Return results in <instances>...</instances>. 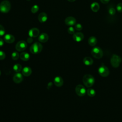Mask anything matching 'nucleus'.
Segmentation results:
<instances>
[{
	"mask_svg": "<svg viewBox=\"0 0 122 122\" xmlns=\"http://www.w3.org/2000/svg\"><path fill=\"white\" fill-rule=\"evenodd\" d=\"M39 10V7L37 5H33L31 9V11L33 13H36Z\"/></svg>",
	"mask_w": 122,
	"mask_h": 122,
	"instance_id": "393cba45",
	"label": "nucleus"
},
{
	"mask_svg": "<svg viewBox=\"0 0 122 122\" xmlns=\"http://www.w3.org/2000/svg\"><path fill=\"white\" fill-rule=\"evenodd\" d=\"M98 72L103 77H107L110 73L109 69L104 65H102L98 68Z\"/></svg>",
	"mask_w": 122,
	"mask_h": 122,
	"instance_id": "423d86ee",
	"label": "nucleus"
},
{
	"mask_svg": "<svg viewBox=\"0 0 122 122\" xmlns=\"http://www.w3.org/2000/svg\"><path fill=\"white\" fill-rule=\"evenodd\" d=\"M67 32L70 34H73L75 33V28L72 26H70L68 28Z\"/></svg>",
	"mask_w": 122,
	"mask_h": 122,
	"instance_id": "bb28decb",
	"label": "nucleus"
},
{
	"mask_svg": "<svg viewBox=\"0 0 122 122\" xmlns=\"http://www.w3.org/2000/svg\"><path fill=\"white\" fill-rule=\"evenodd\" d=\"M5 33V30L3 26L0 24V37L3 36Z\"/></svg>",
	"mask_w": 122,
	"mask_h": 122,
	"instance_id": "c85d7f7f",
	"label": "nucleus"
},
{
	"mask_svg": "<svg viewBox=\"0 0 122 122\" xmlns=\"http://www.w3.org/2000/svg\"><path fill=\"white\" fill-rule=\"evenodd\" d=\"M28 0V1H30V0Z\"/></svg>",
	"mask_w": 122,
	"mask_h": 122,
	"instance_id": "e433bc0d",
	"label": "nucleus"
},
{
	"mask_svg": "<svg viewBox=\"0 0 122 122\" xmlns=\"http://www.w3.org/2000/svg\"><path fill=\"white\" fill-rule=\"evenodd\" d=\"M4 40L8 43H12L15 41V37L10 34H6L4 35Z\"/></svg>",
	"mask_w": 122,
	"mask_h": 122,
	"instance_id": "ddd939ff",
	"label": "nucleus"
},
{
	"mask_svg": "<svg viewBox=\"0 0 122 122\" xmlns=\"http://www.w3.org/2000/svg\"><path fill=\"white\" fill-rule=\"evenodd\" d=\"M91 9L94 12H97L100 9V5L98 2H94L91 5Z\"/></svg>",
	"mask_w": 122,
	"mask_h": 122,
	"instance_id": "aec40b11",
	"label": "nucleus"
},
{
	"mask_svg": "<svg viewBox=\"0 0 122 122\" xmlns=\"http://www.w3.org/2000/svg\"><path fill=\"white\" fill-rule=\"evenodd\" d=\"M4 45V41L2 39L0 38V47H2Z\"/></svg>",
	"mask_w": 122,
	"mask_h": 122,
	"instance_id": "473e14b6",
	"label": "nucleus"
},
{
	"mask_svg": "<svg viewBox=\"0 0 122 122\" xmlns=\"http://www.w3.org/2000/svg\"><path fill=\"white\" fill-rule=\"evenodd\" d=\"M28 34L30 37L35 38L40 34V30L37 28H32L28 32Z\"/></svg>",
	"mask_w": 122,
	"mask_h": 122,
	"instance_id": "1a4fd4ad",
	"label": "nucleus"
},
{
	"mask_svg": "<svg viewBox=\"0 0 122 122\" xmlns=\"http://www.w3.org/2000/svg\"><path fill=\"white\" fill-rule=\"evenodd\" d=\"M32 41H33V40H32V39L31 37H30V38H28L27 39V42H28V43H31V42H32Z\"/></svg>",
	"mask_w": 122,
	"mask_h": 122,
	"instance_id": "72a5a7b5",
	"label": "nucleus"
},
{
	"mask_svg": "<svg viewBox=\"0 0 122 122\" xmlns=\"http://www.w3.org/2000/svg\"><path fill=\"white\" fill-rule=\"evenodd\" d=\"M91 54L94 58L99 59L102 57L103 51L100 47H95L92 49L91 51Z\"/></svg>",
	"mask_w": 122,
	"mask_h": 122,
	"instance_id": "39448f33",
	"label": "nucleus"
},
{
	"mask_svg": "<svg viewBox=\"0 0 122 122\" xmlns=\"http://www.w3.org/2000/svg\"><path fill=\"white\" fill-rule=\"evenodd\" d=\"M48 39H49V36L46 33H41L38 37L39 41L43 43L47 42L48 41Z\"/></svg>",
	"mask_w": 122,
	"mask_h": 122,
	"instance_id": "dca6fc26",
	"label": "nucleus"
},
{
	"mask_svg": "<svg viewBox=\"0 0 122 122\" xmlns=\"http://www.w3.org/2000/svg\"><path fill=\"white\" fill-rule=\"evenodd\" d=\"M83 63L87 66L91 65L93 63V60L90 57H86L83 60Z\"/></svg>",
	"mask_w": 122,
	"mask_h": 122,
	"instance_id": "412c9836",
	"label": "nucleus"
},
{
	"mask_svg": "<svg viewBox=\"0 0 122 122\" xmlns=\"http://www.w3.org/2000/svg\"><path fill=\"white\" fill-rule=\"evenodd\" d=\"M69 2H74L76 0H67Z\"/></svg>",
	"mask_w": 122,
	"mask_h": 122,
	"instance_id": "f704fd0d",
	"label": "nucleus"
},
{
	"mask_svg": "<svg viewBox=\"0 0 122 122\" xmlns=\"http://www.w3.org/2000/svg\"><path fill=\"white\" fill-rule=\"evenodd\" d=\"M11 8L10 2L8 0H4L0 3V11L1 12L6 13L9 12Z\"/></svg>",
	"mask_w": 122,
	"mask_h": 122,
	"instance_id": "f03ea898",
	"label": "nucleus"
},
{
	"mask_svg": "<svg viewBox=\"0 0 122 122\" xmlns=\"http://www.w3.org/2000/svg\"><path fill=\"white\" fill-rule=\"evenodd\" d=\"M30 54L26 52H22L20 55V59L23 61H27L30 59Z\"/></svg>",
	"mask_w": 122,
	"mask_h": 122,
	"instance_id": "a211bd4d",
	"label": "nucleus"
},
{
	"mask_svg": "<svg viewBox=\"0 0 122 122\" xmlns=\"http://www.w3.org/2000/svg\"><path fill=\"white\" fill-rule=\"evenodd\" d=\"M115 9L112 7H111L109 8L108 9V12H109V14L110 15H114L115 13Z\"/></svg>",
	"mask_w": 122,
	"mask_h": 122,
	"instance_id": "a878e982",
	"label": "nucleus"
},
{
	"mask_svg": "<svg viewBox=\"0 0 122 122\" xmlns=\"http://www.w3.org/2000/svg\"><path fill=\"white\" fill-rule=\"evenodd\" d=\"M100 1L103 4H107L109 2L110 0H100Z\"/></svg>",
	"mask_w": 122,
	"mask_h": 122,
	"instance_id": "2f4dec72",
	"label": "nucleus"
},
{
	"mask_svg": "<svg viewBox=\"0 0 122 122\" xmlns=\"http://www.w3.org/2000/svg\"><path fill=\"white\" fill-rule=\"evenodd\" d=\"M27 47V43L24 41H18L15 46L16 50L18 51H22Z\"/></svg>",
	"mask_w": 122,
	"mask_h": 122,
	"instance_id": "0eeeda50",
	"label": "nucleus"
},
{
	"mask_svg": "<svg viewBox=\"0 0 122 122\" xmlns=\"http://www.w3.org/2000/svg\"><path fill=\"white\" fill-rule=\"evenodd\" d=\"M75 92L78 96L82 97L85 95L86 91L83 85L79 84L77 85L75 87Z\"/></svg>",
	"mask_w": 122,
	"mask_h": 122,
	"instance_id": "6e6552de",
	"label": "nucleus"
},
{
	"mask_svg": "<svg viewBox=\"0 0 122 122\" xmlns=\"http://www.w3.org/2000/svg\"><path fill=\"white\" fill-rule=\"evenodd\" d=\"M19 54L17 51H14L11 54V58L13 60H17L19 58Z\"/></svg>",
	"mask_w": 122,
	"mask_h": 122,
	"instance_id": "b1692460",
	"label": "nucleus"
},
{
	"mask_svg": "<svg viewBox=\"0 0 122 122\" xmlns=\"http://www.w3.org/2000/svg\"><path fill=\"white\" fill-rule=\"evenodd\" d=\"M54 84L57 87H61L63 84V80L60 76H56L54 79Z\"/></svg>",
	"mask_w": 122,
	"mask_h": 122,
	"instance_id": "2eb2a0df",
	"label": "nucleus"
},
{
	"mask_svg": "<svg viewBox=\"0 0 122 122\" xmlns=\"http://www.w3.org/2000/svg\"><path fill=\"white\" fill-rule=\"evenodd\" d=\"M0 74H1V72H0Z\"/></svg>",
	"mask_w": 122,
	"mask_h": 122,
	"instance_id": "c9c22d12",
	"label": "nucleus"
},
{
	"mask_svg": "<svg viewBox=\"0 0 122 122\" xmlns=\"http://www.w3.org/2000/svg\"><path fill=\"white\" fill-rule=\"evenodd\" d=\"M13 70L16 72H19L22 71V66L19 63L15 64L13 66Z\"/></svg>",
	"mask_w": 122,
	"mask_h": 122,
	"instance_id": "4be33fe9",
	"label": "nucleus"
},
{
	"mask_svg": "<svg viewBox=\"0 0 122 122\" xmlns=\"http://www.w3.org/2000/svg\"><path fill=\"white\" fill-rule=\"evenodd\" d=\"M86 92L88 95L91 97H94L96 94V92L95 90L93 89H92V88H89L87 90Z\"/></svg>",
	"mask_w": 122,
	"mask_h": 122,
	"instance_id": "5701e85b",
	"label": "nucleus"
},
{
	"mask_svg": "<svg viewBox=\"0 0 122 122\" xmlns=\"http://www.w3.org/2000/svg\"><path fill=\"white\" fill-rule=\"evenodd\" d=\"M5 57H6V55L4 52L2 51H0V60H4Z\"/></svg>",
	"mask_w": 122,
	"mask_h": 122,
	"instance_id": "7c9ffc66",
	"label": "nucleus"
},
{
	"mask_svg": "<svg viewBox=\"0 0 122 122\" xmlns=\"http://www.w3.org/2000/svg\"><path fill=\"white\" fill-rule=\"evenodd\" d=\"M13 80L16 83H20L23 80V76L20 72H17L13 77Z\"/></svg>",
	"mask_w": 122,
	"mask_h": 122,
	"instance_id": "f8f14e48",
	"label": "nucleus"
},
{
	"mask_svg": "<svg viewBox=\"0 0 122 122\" xmlns=\"http://www.w3.org/2000/svg\"><path fill=\"white\" fill-rule=\"evenodd\" d=\"M38 18L40 22L44 23L47 21L48 19V16L45 12H42L39 14Z\"/></svg>",
	"mask_w": 122,
	"mask_h": 122,
	"instance_id": "4468645a",
	"label": "nucleus"
},
{
	"mask_svg": "<svg viewBox=\"0 0 122 122\" xmlns=\"http://www.w3.org/2000/svg\"><path fill=\"white\" fill-rule=\"evenodd\" d=\"M72 38L74 41L76 42H80L84 39V35L82 32H77L73 34Z\"/></svg>",
	"mask_w": 122,
	"mask_h": 122,
	"instance_id": "9d476101",
	"label": "nucleus"
},
{
	"mask_svg": "<svg viewBox=\"0 0 122 122\" xmlns=\"http://www.w3.org/2000/svg\"><path fill=\"white\" fill-rule=\"evenodd\" d=\"M75 29L78 31H80L82 29V26L80 23H77L75 25Z\"/></svg>",
	"mask_w": 122,
	"mask_h": 122,
	"instance_id": "cd10ccee",
	"label": "nucleus"
},
{
	"mask_svg": "<svg viewBox=\"0 0 122 122\" xmlns=\"http://www.w3.org/2000/svg\"><path fill=\"white\" fill-rule=\"evenodd\" d=\"M122 61L121 58L118 55L113 54L110 60V62L112 66L115 68H118Z\"/></svg>",
	"mask_w": 122,
	"mask_h": 122,
	"instance_id": "20e7f679",
	"label": "nucleus"
},
{
	"mask_svg": "<svg viewBox=\"0 0 122 122\" xmlns=\"http://www.w3.org/2000/svg\"><path fill=\"white\" fill-rule=\"evenodd\" d=\"M42 45L39 42H35L33 43L30 48V51L33 54H38L41 52L42 50Z\"/></svg>",
	"mask_w": 122,
	"mask_h": 122,
	"instance_id": "7ed1b4c3",
	"label": "nucleus"
},
{
	"mask_svg": "<svg viewBox=\"0 0 122 122\" xmlns=\"http://www.w3.org/2000/svg\"><path fill=\"white\" fill-rule=\"evenodd\" d=\"M82 81L84 85L88 88L92 87L94 83V78L90 74H86L83 77Z\"/></svg>",
	"mask_w": 122,
	"mask_h": 122,
	"instance_id": "f257e3e1",
	"label": "nucleus"
},
{
	"mask_svg": "<svg viewBox=\"0 0 122 122\" xmlns=\"http://www.w3.org/2000/svg\"><path fill=\"white\" fill-rule=\"evenodd\" d=\"M76 23V19L71 16H69L67 17L65 19V23L70 26H72L74 25H75Z\"/></svg>",
	"mask_w": 122,
	"mask_h": 122,
	"instance_id": "9b49d317",
	"label": "nucleus"
},
{
	"mask_svg": "<svg viewBox=\"0 0 122 122\" xmlns=\"http://www.w3.org/2000/svg\"><path fill=\"white\" fill-rule=\"evenodd\" d=\"M21 71H22V74L25 76H30L32 72V71L30 68L27 66L24 67L22 69Z\"/></svg>",
	"mask_w": 122,
	"mask_h": 122,
	"instance_id": "f3484780",
	"label": "nucleus"
},
{
	"mask_svg": "<svg viewBox=\"0 0 122 122\" xmlns=\"http://www.w3.org/2000/svg\"><path fill=\"white\" fill-rule=\"evenodd\" d=\"M88 42L90 46H94L97 44V40L96 37L94 36H91L88 39Z\"/></svg>",
	"mask_w": 122,
	"mask_h": 122,
	"instance_id": "6ab92c4d",
	"label": "nucleus"
},
{
	"mask_svg": "<svg viewBox=\"0 0 122 122\" xmlns=\"http://www.w3.org/2000/svg\"><path fill=\"white\" fill-rule=\"evenodd\" d=\"M116 9L119 12H122V3H119L117 4Z\"/></svg>",
	"mask_w": 122,
	"mask_h": 122,
	"instance_id": "c756f323",
	"label": "nucleus"
}]
</instances>
